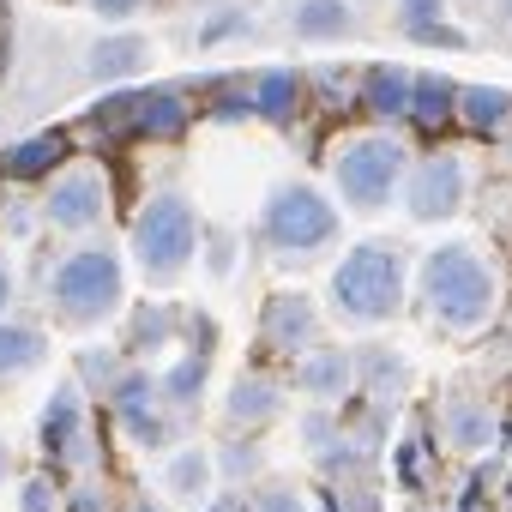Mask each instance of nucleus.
I'll return each instance as SVG.
<instances>
[{"instance_id":"obj_5","label":"nucleus","mask_w":512,"mask_h":512,"mask_svg":"<svg viewBox=\"0 0 512 512\" xmlns=\"http://www.w3.org/2000/svg\"><path fill=\"white\" fill-rule=\"evenodd\" d=\"M410 169V151L392 139V133H362L338 151V193L356 205V211H380L398 187V175Z\"/></svg>"},{"instance_id":"obj_35","label":"nucleus","mask_w":512,"mask_h":512,"mask_svg":"<svg viewBox=\"0 0 512 512\" xmlns=\"http://www.w3.org/2000/svg\"><path fill=\"white\" fill-rule=\"evenodd\" d=\"M13 476V452H7V440H0V482Z\"/></svg>"},{"instance_id":"obj_14","label":"nucleus","mask_w":512,"mask_h":512,"mask_svg":"<svg viewBox=\"0 0 512 512\" xmlns=\"http://www.w3.org/2000/svg\"><path fill=\"white\" fill-rule=\"evenodd\" d=\"M296 380H302L308 398H344L350 380H356V362H350V350H308Z\"/></svg>"},{"instance_id":"obj_10","label":"nucleus","mask_w":512,"mask_h":512,"mask_svg":"<svg viewBox=\"0 0 512 512\" xmlns=\"http://www.w3.org/2000/svg\"><path fill=\"white\" fill-rule=\"evenodd\" d=\"M43 446L55 458H85V398L79 386H61L43 410Z\"/></svg>"},{"instance_id":"obj_2","label":"nucleus","mask_w":512,"mask_h":512,"mask_svg":"<svg viewBox=\"0 0 512 512\" xmlns=\"http://www.w3.org/2000/svg\"><path fill=\"white\" fill-rule=\"evenodd\" d=\"M422 290L434 302V320L452 326V332L482 326L488 308H494V278L470 247H434L428 266H422Z\"/></svg>"},{"instance_id":"obj_30","label":"nucleus","mask_w":512,"mask_h":512,"mask_svg":"<svg viewBox=\"0 0 512 512\" xmlns=\"http://www.w3.org/2000/svg\"><path fill=\"white\" fill-rule=\"evenodd\" d=\"M241 25H247V19H217V25H205V31H199V43H223V37H229V31H241Z\"/></svg>"},{"instance_id":"obj_26","label":"nucleus","mask_w":512,"mask_h":512,"mask_svg":"<svg viewBox=\"0 0 512 512\" xmlns=\"http://www.w3.org/2000/svg\"><path fill=\"white\" fill-rule=\"evenodd\" d=\"M19 512H61V494H55V482H49V476H31V482L19 488Z\"/></svg>"},{"instance_id":"obj_7","label":"nucleus","mask_w":512,"mask_h":512,"mask_svg":"<svg viewBox=\"0 0 512 512\" xmlns=\"http://www.w3.org/2000/svg\"><path fill=\"white\" fill-rule=\"evenodd\" d=\"M458 199H464V163H458L452 151L416 163V175H410V187H404V205H410L416 223H440V217H452Z\"/></svg>"},{"instance_id":"obj_23","label":"nucleus","mask_w":512,"mask_h":512,"mask_svg":"<svg viewBox=\"0 0 512 512\" xmlns=\"http://www.w3.org/2000/svg\"><path fill=\"white\" fill-rule=\"evenodd\" d=\"M229 416L235 422H272L278 416V386L272 380H235V392H229Z\"/></svg>"},{"instance_id":"obj_36","label":"nucleus","mask_w":512,"mask_h":512,"mask_svg":"<svg viewBox=\"0 0 512 512\" xmlns=\"http://www.w3.org/2000/svg\"><path fill=\"white\" fill-rule=\"evenodd\" d=\"M13 302V278H7V266H0V308Z\"/></svg>"},{"instance_id":"obj_15","label":"nucleus","mask_w":512,"mask_h":512,"mask_svg":"<svg viewBox=\"0 0 512 512\" xmlns=\"http://www.w3.org/2000/svg\"><path fill=\"white\" fill-rule=\"evenodd\" d=\"M61 157H67V133H37V139H19V145L0 151V169H7L13 181H37V175H49Z\"/></svg>"},{"instance_id":"obj_13","label":"nucleus","mask_w":512,"mask_h":512,"mask_svg":"<svg viewBox=\"0 0 512 512\" xmlns=\"http://www.w3.org/2000/svg\"><path fill=\"white\" fill-rule=\"evenodd\" d=\"M260 332H266V344H272V350L302 356V344L314 338V308H308V296H278V302L266 308Z\"/></svg>"},{"instance_id":"obj_4","label":"nucleus","mask_w":512,"mask_h":512,"mask_svg":"<svg viewBox=\"0 0 512 512\" xmlns=\"http://www.w3.org/2000/svg\"><path fill=\"white\" fill-rule=\"evenodd\" d=\"M49 290H55V314L61 320L91 326V320L115 314V302H121V260L109 247H79V253H67V260L55 266Z\"/></svg>"},{"instance_id":"obj_17","label":"nucleus","mask_w":512,"mask_h":512,"mask_svg":"<svg viewBox=\"0 0 512 512\" xmlns=\"http://www.w3.org/2000/svg\"><path fill=\"white\" fill-rule=\"evenodd\" d=\"M302 109V73H290V67H272V73H260L253 79V115L260 121H290Z\"/></svg>"},{"instance_id":"obj_24","label":"nucleus","mask_w":512,"mask_h":512,"mask_svg":"<svg viewBox=\"0 0 512 512\" xmlns=\"http://www.w3.org/2000/svg\"><path fill=\"white\" fill-rule=\"evenodd\" d=\"M205 368H211V350H187V356L157 380V386H163V398H169V404H193V398H199V386H205Z\"/></svg>"},{"instance_id":"obj_21","label":"nucleus","mask_w":512,"mask_h":512,"mask_svg":"<svg viewBox=\"0 0 512 512\" xmlns=\"http://www.w3.org/2000/svg\"><path fill=\"white\" fill-rule=\"evenodd\" d=\"M458 115H464L476 133H494V127H506L512 97H506V91H494V85H464V91H458Z\"/></svg>"},{"instance_id":"obj_3","label":"nucleus","mask_w":512,"mask_h":512,"mask_svg":"<svg viewBox=\"0 0 512 512\" xmlns=\"http://www.w3.org/2000/svg\"><path fill=\"white\" fill-rule=\"evenodd\" d=\"M193 247H199V217L181 193H157L139 223H133V253H139V266L151 272V284H175L193 260Z\"/></svg>"},{"instance_id":"obj_27","label":"nucleus","mask_w":512,"mask_h":512,"mask_svg":"<svg viewBox=\"0 0 512 512\" xmlns=\"http://www.w3.org/2000/svg\"><path fill=\"white\" fill-rule=\"evenodd\" d=\"M229 266H235L229 235H223V229H211V272H217V278H229Z\"/></svg>"},{"instance_id":"obj_18","label":"nucleus","mask_w":512,"mask_h":512,"mask_svg":"<svg viewBox=\"0 0 512 512\" xmlns=\"http://www.w3.org/2000/svg\"><path fill=\"white\" fill-rule=\"evenodd\" d=\"M410 103H416V73H404V67H374V73L362 79V109H368V115H410Z\"/></svg>"},{"instance_id":"obj_6","label":"nucleus","mask_w":512,"mask_h":512,"mask_svg":"<svg viewBox=\"0 0 512 512\" xmlns=\"http://www.w3.org/2000/svg\"><path fill=\"white\" fill-rule=\"evenodd\" d=\"M338 235V211L314 193V187H278L266 205V241L284 253V260H308L314 247H326Z\"/></svg>"},{"instance_id":"obj_38","label":"nucleus","mask_w":512,"mask_h":512,"mask_svg":"<svg viewBox=\"0 0 512 512\" xmlns=\"http://www.w3.org/2000/svg\"><path fill=\"white\" fill-rule=\"evenodd\" d=\"M506 19H512V0H506Z\"/></svg>"},{"instance_id":"obj_31","label":"nucleus","mask_w":512,"mask_h":512,"mask_svg":"<svg viewBox=\"0 0 512 512\" xmlns=\"http://www.w3.org/2000/svg\"><path fill=\"white\" fill-rule=\"evenodd\" d=\"M91 7H97V13H103V19H127V13H133V7H139V0H91Z\"/></svg>"},{"instance_id":"obj_37","label":"nucleus","mask_w":512,"mask_h":512,"mask_svg":"<svg viewBox=\"0 0 512 512\" xmlns=\"http://www.w3.org/2000/svg\"><path fill=\"white\" fill-rule=\"evenodd\" d=\"M500 506H506V512H512V488H506V500H500Z\"/></svg>"},{"instance_id":"obj_32","label":"nucleus","mask_w":512,"mask_h":512,"mask_svg":"<svg viewBox=\"0 0 512 512\" xmlns=\"http://www.w3.org/2000/svg\"><path fill=\"white\" fill-rule=\"evenodd\" d=\"M247 464H260V452H229V458H223V470H235V476H241Z\"/></svg>"},{"instance_id":"obj_16","label":"nucleus","mask_w":512,"mask_h":512,"mask_svg":"<svg viewBox=\"0 0 512 512\" xmlns=\"http://www.w3.org/2000/svg\"><path fill=\"white\" fill-rule=\"evenodd\" d=\"M296 37L302 43H338V37H350L356 31V19H350V0H296Z\"/></svg>"},{"instance_id":"obj_12","label":"nucleus","mask_w":512,"mask_h":512,"mask_svg":"<svg viewBox=\"0 0 512 512\" xmlns=\"http://www.w3.org/2000/svg\"><path fill=\"white\" fill-rule=\"evenodd\" d=\"M181 127H187V97L175 85L139 91V103H133V133L139 139H175Z\"/></svg>"},{"instance_id":"obj_25","label":"nucleus","mask_w":512,"mask_h":512,"mask_svg":"<svg viewBox=\"0 0 512 512\" xmlns=\"http://www.w3.org/2000/svg\"><path fill=\"white\" fill-rule=\"evenodd\" d=\"M205 470H211V458L193 446V452H181L175 464H169V488H181V494H193V488H205Z\"/></svg>"},{"instance_id":"obj_11","label":"nucleus","mask_w":512,"mask_h":512,"mask_svg":"<svg viewBox=\"0 0 512 512\" xmlns=\"http://www.w3.org/2000/svg\"><path fill=\"white\" fill-rule=\"evenodd\" d=\"M440 434H446V446H458V452H482V446H494V410L488 404H476V398H446V410H440Z\"/></svg>"},{"instance_id":"obj_19","label":"nucleus","mask_w":512,"mask_h":512,"mask_svg":"<svg viewBox=\"0 0 512 512\" xmlns=\"http://www.w3.org/2000/svg\"><path fill=\"white\" fill-rule=\"evenodd\" d=\"M145 37H103L97 49H91V73L97 79H127V73H139L145 67Z\"/></svg>"},{"instance_id":"obj_34","label":"nucleus","mask_w":512,"mask_h":512,"mask_svg":"<svg viewBox=\"0 0 512 512\" xmlns=\"http://www.w3.org/2000/svg\"><path fill=\"white\" fill-rule=\"evenodd\" d=\"M127 512H169V506H157V494H139V500H133Z\"/></svg>"},{"instance_id":"obj_1","label":"nucleus","mask_w":512,"mask_h":512,"mask_svg":"<svg viewBox=\"0 0 512 512\" xmlns=\"http://www.w3.org/2000/svg\"><path fill=\"white\" fill-rule=\"evenodd\" d=\"M332 302L344 320L356 326H380L398 314L404 302V260H398V247L392 241H362L350 247V260L332 272Z\"/></svg>"},{"instance_id":"obj_9","label":"nucleus","mask_w":512,"mask_h":512,"mask_svg":"<svg viewBox=\"0 0 512 512\" xmlns=\"http://www.w3.org/2000/svg\"><path fill=\"white\" fill-rule=\"evenodd\" d=\"M115 416H121V428L133 434V440H145V446H163L169 440V422L157 416V398H163V386L151 380V374H127V380H115Z\"/></svg>"},{"instance_id":"obj_22","label":"nucleus","mask_w":512,"mask_h":512,"mask_svg":"<svg viewBox=\"0 0 512 512\" xmlns=\"http://www.w3.org/2000/svg\"><path fill=\"white\" fill-rule=\"evenodd\" d=\"M43 356L49 350H43V332L37 326H0V374H25Z\"/></svg>"},{"instance_id":"obj_33","label":"nucleus","mask_w":512,"mask_h":512,"mask_svg":"<svg viewBox=\"0 0 512 512\" xmlns=\"http://www.w3.org/2000/svg\"><path fill=\"white\" fill-rule=\"evenodd\" d=\"M73 512H103V494H97V488H85V494L73 500Z\"/></svg>"},{"instance_id":"obj_29","label":"nucleus","mask_w":512,"mask_h":512,"mask_svg":"<svg viewBox=\"0 0 512 512\" xmlns=\"http://www.w3.org/2000/svg\"><path fill=\"white\" fill-rule=\"evenodd\" d=\"M410 37H416V43H446V49H458V43H464V37H458V31H446V25H422V31H410Z\"/></svg>"},{"instance_id":"obj_8","label":"nucleus","mask_w":512,"mask_h":512,"mask_svg":"<svg viewBox=\"0 0 512 512\" xmlns=\"http://www.w3.org/2000/svg\"><path fill=\"white\" fill-rule=\"evenodd\" d=\"M103 205H109V187H103V175H97V169H67V175L49 187V199H43V217H49L55 229H91V223L103 217Z\"/></svg>"},{"instance_id":"obj_20","label":"nucleus","mask_w":512,"mask_h":512,"mask_svg":"<svg viewBox=\"0 0 512 512\" xmlns=\"http://www.w3.org/2000/svg\"><path fill=\"white\" fill-rule=\"evenodd\" d=\"M410 115H416L422 127H440L446 115H458V85H452L446 73H416V103H410Z\"/></svg>"},{"instance_id":"obj_28","label":"nucleus","mask_w":512,"mask_h":512,"mask_svg":"<svg viewBox=\"0 0 512 512\" xmlns=\"http://www.w3.org/2000/svg\"><path fill=\"white\" fill-rule=\"evenodd\" d=\"M253 512H302V494H290V488H278V494H260V506Z\"/></svg>"}]
</instances>
